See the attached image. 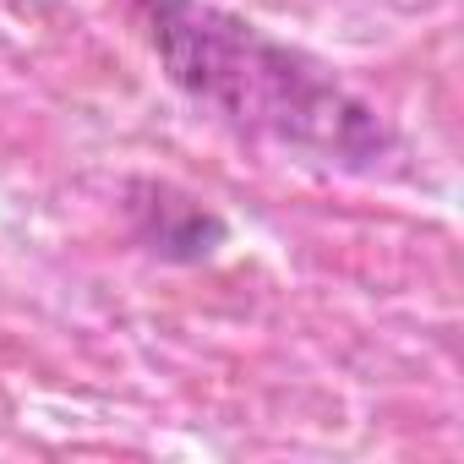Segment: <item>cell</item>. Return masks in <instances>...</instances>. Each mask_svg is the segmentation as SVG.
Wrapping results in <instances>:
<instances>
[{
    "label": "cell",
    "mask_w": 464,
    "mask_h": 464,
    "mask_svg": "<svg viewBox=\"0 0 464 464\" xmlns=\"http://www.w3.org/2000/svg\"><path fill=\"white\" fill-rule=\"evenodd\" d=\"M137 213H142V241H153V252L180 257V263L208 257L224 236V224L213 213H202L197 202L169 197V191H153V202H137Z\"/></svg>",
    "instance_id": "7a4b0ae2"
},
{
    "label": "cell",
    "mask_w": 464,
    "mask_h": 464,
    "mask_svg": "<svg viewBox=\"0 0 464 464\" xmlns=\"http://www.w3.org/2000/svg\"><path fill=\"white\" fill-rule=\"evenodd\" d=\"M137 12L175 88L236 121L241 131L344 164L382 153L388 131L377 126V115L334 77H323V66L274 44L252 23L213 12L202 0H137Z\"/></svg>",
    "instance_id": "6da1fadb"
}]
</instances>
